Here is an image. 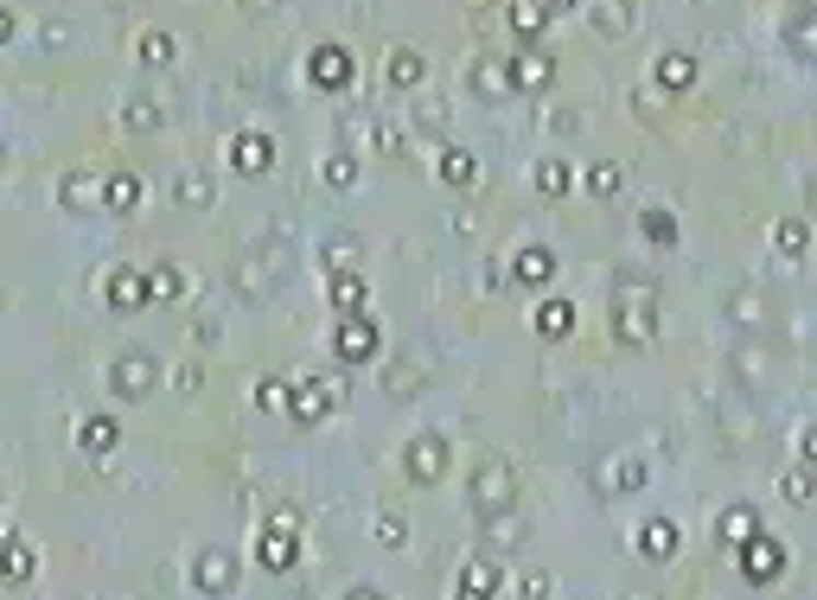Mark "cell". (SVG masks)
I'll return each mask as SVG.
<instances>
[{
	"mask_svg": "<svg viewBox=\"0 0 817 600\" xmlns=\"http://www.w3.org/2000/svg\"><path fill=\"white\" fill-rule=\"evenodd\" d=\"M192 588L223 600L230 588H237V556H230V550H198V563H192Z\"/></svg>",
	"mask_w": 817,
	"mask_h": 600,
	"instance_id": "cell-11",
	"label": "cell"
},
{
	"mask_svg": "<svg viewBox=\"0 0 817 600\" xmlns=\"http://www.w3.org/2000/svg\"><path fill=\"white\" fill-rule=\"evenodd\" d=\"M652 77H658V90H690V83H697V58H690V51H670V58L652 65Z\"/></svg>",
	"mask_w": 817,
	"mask_h": 600,
	"instance_id": "cell-25",
	"label": "cell"
},
{
	"mask_svg": "<svg viewBox=\"0 0 817 600\" xmlns=\"http://www.w3.org/2000/svg\"><path fill=\"white\" fill-rule=\"evenodd\" d=\"M568 326H575V307H568V300H543V307H537V333H568Z\"/></svg>",
	"mask_w": 817,
	"mask_h": 600,
	"instance_id": "cell-40",
	"label": "cell"
},
{
	"mask_svg": "<svg viewBox=\"0 0 817 600\" xmlns=\"http://www.w3.org/2000/svg\"><path fill=\"white\" fill-rule=\"evenodd\" d=\"M148 295L160 300V307H166V300H180V295H186V275H180L173 263H153L148 268Z\"/></svg>",
	"mask_w": 817,
	"mask_h": 600,
	"instance_id": "cell-34",
	"label": "cell"
},
{
	"mask_svg": "<svg viewBox=\"0 0 817 600\" xmlns=\"http://www.w3.org/2000/svg\"><path fill=\"white\" fill-rule=\"evenodd\" d=\"M7 38H13V13H7V7H0V45H7Z\"/></svg>",
	"mask_w": 817,
	"mask_h": 600,
	"instance_id": "cell-52",
	"label": "cell"
},
{
	"mask_svg": "<svg viewBox=\"0 0 817 600\" xmlns=\"http://www.w3.org/2000/svg\"><path fill=\"white\" fill-rule=\"evenodd\" d=\"M812 466H785V473H780V498H785V505H812Z\"/></svg>",
	"mask_w": 817,
	"mask_h": 600,
	"instance_id": "cell-38",
	"label": "cell"
},
{
	"mask_svg": "<svg viewBox=\"0 0 817 600\" xmlns=\"http://www.w3.org/2000/svg\"><path fill=\"white\" fill-rule=\"evenodd\" d=\"M153 383H160V358H153L148 345H128V351H115L110 365H103V390H110L115 403H141Z\"/></svg>",
	"mask_w": 817,
	"mask_h": 600,
	"instance_id": "cell-3",
	"label": "cell"
},
{
	"mask_svg": "<svg viewBox=\"0 0 817 600\" xmlns=\"http://www.w3.org/2000/svg\"><path fill=\"white\" fill-rule=\"evenodd\" d=\"M0 173H7V148H0Z\"/></svg>",
	"mask_w": 817,
	"mask_h": 600,
	"instance_id": "cell-57",
	"label": "cell"
},
{
	"mask_svg": "<svg viewBox=\"0 0 817 600\" xmlns=\"http://www.w3.org/2000/svg\"><path fill=\"white\" fill-rule=\"evenodd\" d=\"M371 141H377L383 153H403V148H408V135L396 128V122H377V128H371Z\"/></svg>",
	"mask_w": 817,
	"mask_h": 600,
	"instance_id": "cell-45",
	"label": "cell"
},
{
	"mask_svg": "<svg viewBox=\"0 0 817 600\" xmlns=\"http://www.w3.org/2000/svg\"><path fill=\"white\" fill-rule=\"evenodd\" d=\"M0 575H7V581H26V575H33V550H26L20 536H0Z\"/></svg>",
	"mask_w": 817,
	"mask_h": 600,
	"instance_id": "cell-35",
	"label": "cell"
},
{
	"mask_svg": "<svg viewBox=\"0 0 817 600\" xmlns=\"http://www.w3.org/2000/svg\"><path fill=\"white\" fill-rule=\"evenodd\" d=\"M600 486L638 492V486H645V460H620V466H600Z\"/></svg>",
	"mask_w": 817,
	"mask_h": 600,
	"instance_id": "cell-37",
	"label": "cell"
},
{
	"mask_svg": "<svg viewBox=\"0 0 817 600\" xmlns=\"http://www.w3.org/2000/svg\"><path fill=\"white\" fill-rule=\"evenodd\" d=\"M320 180H326V186H333V192L358 186V153H352V148H333V153H326V160H320Z\"/></svg>",
	"mask_w": 817,
	"mask_h": 600,
	"instance_id": "cell-29",
	"label": "cell"
},
{
	"mask_svg": "<svg viewBox=\"0 0 817 600\" xmlns=\"http://www.w3.org/2000/svg\"><path fill=\"white\" fill-rule=\"evenodd\" d=\"M295 530H300V518L295 511H281V518H268V530H262V543H256V556H262V568H295V556H300V543H295Z\"/></svg>",
	"mask_w": 817,
	"mask_h": 600,
	"instance_id": "cell-7",
	"label": "cell"
},
{
	"mask_svg": "<svg viewBox=\"0 0 817 600\" xmlns=\"http://www.w3.org/2000/svg\"><path fill=\"white\" fill-rule=\"evenodd\" d=\"M338 403H345V383H338V377H326V383L307 377V383L295 390V403H288V415H295V422H326Z\"/></svg>",
	"mask_w": 817,
	"mask_h": 600,
	"instance_id": "cell-8",
	"label": "cell"
},
{
	"mask_svg": "<svg viewBox=\"0 0 817 600\" xmlns=\"http://www.w3.org/2000/svg\"><path fill=\"white\" fill-rule=\"evenodd\" d=\"M115 122H122L128 135H148V128H160V122H166V103H160V96H128Z\"/></svg>",
	"mask_w": 817,
	"mask_h": 600,
	"instance_id": "cell-18",
	"label": "cell"
},
{
	"mask_svg": "<svg viewBox=\"0 0 817 600\" xmlns=\"http://www.w3.org/2000/svg\"><path fill=\"white\" fill-rule=\"evenodd\" d=\"M371 536L383 543V550H396V543H408V524H403V511H377L371 518Z\"/></svg>",
	"mask_w": 817,
	"mask_h": 600,
	"instance_id": "cell-41",
	"label": "cell"
},
{
	"mask_svg": "<svg viewBox=\"0 0 817 600\" xmlns=\"http://www.w3.org/2000/svg\"><path fill=\"white\" fill-rule=\"evenodd\" d=\"M288 396H295L288 377H262L256 383V409H288Z\"/></svg>",
	"mask_w": 817,
	"mask_h": 600,
	"instance_id": "cell-43",
	"label": "cell"
},
{
	"mask_svg": "<svg viewBox=\"0 0 817 600\" xmlns=\"http://www.w3.org/2000/svg\"><path fill=\"white\" fill-rule=\"evenodd\" d=\"M307 71H313V83H320V90H345V83H352V58H345L338 45H320Z\"/></svg>",
	"mask_w": 817,
	"mask_h": 600,
	"instance_id": "cell-17",
	"label": "cell"
},
{
	"mask_svg": "<svg viewBox=\"0 0 817 600\" xmlns=\"http://www.w3.org/2000/svg\"><path fill=\"white\" fill-rule=\"evenodd\" d=\"M543 595H550V575H543V568L518 575V600H543Z\"/></svg>",
	"mask_w": 817,
	"mask_h": 600,
	"instance_id": "cell-46",
	"label": "cell"
},
{
	"mask_svg": "<svg viewBox=\"0 0 817 600\" xmlns=\"http://www.w3.org/2000/svg\"><path fill=\"white\" fill-rule=\"evenodd\" d=\"M785 45L817 51V7L812 0H792V7H785Z\"/></svg>",
	"mask_w": 817,
	"mask_h": 600,
	"instance_id": "cell-20",
	"label": "cell"
},
{
	"mask_svg": "<svg viewBox=\"0 0 817 600\" xmlns=\"http://www.w3.org/2000/svg\"><path fill=\"white\" fill-rule=\"evenodd\" d=\"M467 90H473L480 103H505V96H518V83H511V51H480V58L467 65Z\"/></svg>",
	"mask_w": 817,
	"mask_h": 600,
	"instance_id": "cell-5",
	"label": "cell"
},
{
	"mask_svg": "<svg viewBox=\"0 0 817 600\" xmlns=\"http://www.w3.org/2000/svg\"><path fill=\"white\" fill-rule=\"evenodd\" d=\"M798 460H805V466L817 473V422L805 428V435H798Z\"/></svg>",
	"mask_w": 817,
	"mask_h": 600,
	"instance_id": "cell-49",
	"label": "cell"
},
{
	"mask_svg": "<svg viewBox=\"0 0 817 600\" xmlns=\"http://www.w3.org/2000/svg\"><path fill=\"white\" fill-rule=\"evenodd\" d=\"M728 313H735V320H760V307H753V295H735V300H728Z\"/></svg>",
	"mask_w": 817,
	"mask_h": 600,
	"instance_id": "cell-50",
	"label": "cell"
},
{
	"mask_svg": "<svg viewBox=\"0 0 817 600\" xmlns=\"http://www.w3.org/2000/svg\"><path fill=\"white\" fill-rule=\"evenodd\" d=\"M595 26L613 33V38H626L632 26H638V7H632V0H595Z\"/></svg>",
	"mask_w": 817,
	"mask_h": 600,
	"instance_id": "cell-24",
	"label": "cell"
},
{
	"mask_svg": "<svg viewBox=\"0 0 817 600\" xmlns=\"http://www.w3.org/2000/svg\"><path fill=\"white\" fill-rule=\"evenodd\" d=\"M383 71H390V83H396V90H415V83H422V77H428V58H422V51H415V45H396V51H390V65H383Z\"/></svg>",
	"mask_w": 817,
	"mask_h": 600,
	"instance_id": "cell-22",
	"label": "cell"
},
{
	"mask_svg": "<svg viewBox=\"0 0 817 600\" xmlns=\"http://www.w3.org/2000/svg\"><path fill=\"white\" fill-rule=\"evenodd\" d=\"M530 186H537V198H568V192H575V166H568L562 153H543L537 173H530Z\"/></svg>",
	"mask_w": 817,
	"mask_h": 600,
	"instance_id": "cell-15",
	"label": "cell"
},
{
	"mask_svg": "<svg viewBox=\"0 0 817 600\" xmlns=\"http://www.w3.org/2000/svg\"><path fill=\"white\" fill-rule=\"evenodd\" d=\"M441 180L453 192H473V180H480V160L467 148H441Z\"/></svg>",
	"mask_w": 817,
	"mask_h": 600,
	"instance_id": "cell-26",
	"label": "cell"
},
{
	"mask_svg": "<svg viewBox=\"0 0 817 600\" xmlns=\"http://www.w3.org/2000/svg\"><path fill=\"white\" fill-rule=\"evenodd\" d=\"M383 383H390V396H403V390H422V371H415V365H390Z\"/></svg>",
	"mask_w": 817,
	"mask_h": 600,
	"instance_id": "cell-44",
	"label": "cell"
},
{
	"mask_svg": "<svg viewBox=\"0 0 817 600\" xmlns=\"http://www.w3.org/2000/svg\"><path fill=\"white\" fill-rule=\"evenodd\" d=\"M135 58H141V65H173V58H180V38L153 33V26H148V33L135 38Z\"/></svg>",
	"mask_w": 817,
	"mask_h": 600,
	"instance_id": "cell-32",
	"label": "cell"
},
{
	"mask_svg": "<svg viewBox=\"0 0 817 600\" xmlns=\"http://www.w3.org/2000/svg\"><path fill=\"white\" fill-rule=\"evenodd\" d=\"M447 466H453V441H447L441 428H422V435L403 441V473L415 486H441Z\"/></svg>",
	"mask_w": 817,
	"mask_h": 600,
	"instance_id": "cell-4",
	"label": "cell"
},
{
	"mask_svg": "<svg viewBox=\"0 0 817 600\" xmlns=\"http://www.w3.org/2000/svg\"><path fill=\"white\" fill-rule=\"evenodd\" d=\"M38 45H45V51H65V45H71V26H65V20H58V26L45 20V26H38Z\"/></svg>",
	"mask_w": 817,
	"mask_h": 600,
	"instance_id": "cell-47",
	"label": "cell"
},
{
	"mask_svg": "<svg viewBox=\"0 0 817 600\" xmlns=\"http://www.w3.org/2000/svg\"><path fill=\"white\" fill-rule=\"evenodd\" d=\"M556 7H575V0H543V13H556Z\"/></svg>",
	"mask_w": 817,
	"mask_h": 600,
	"instance_id": "cell-54",
	"label": "cell"
},
{
	"mask_svg": "<svg viewBox=\"0 0 817 600\" xmlns=\"http://www.w3.org/2000/svg\"><path fill=\"white\" fill-rule=\"evenodd\" d=\"M103 205H110V211H135V205H141V180H135V173H110V180H103Z\"/></svg>",
	"mask_w": 817,
	"mask_h": 600,
	"instance_id": "cell-33",
	"label": "cell"
},
{
	"mask_svg": "<svg viewBox=\"0 0 817 600\" xmlns=\"http://www.w3.org/2000/svg\"><path fill=\"white\" fill-rule=\"evenodd\" d=\"M230 166H237V173H268V166H275V135L237 128V135H230Z\"/></svg>",
	"mask_w": 817,
	"mask_h": 600,
	"instance_id": "cell-12",
	"label": "cell"
},
{
	"mask_svg": "<svg viewBox=\"0 0 817 600\" xmlns=\"http://www.w3.org/2000/svg\"><path fill=\"white\" fill-rule=\"evenodd\" d=\"M58 198H65V211H90V205H103V180L65 173V180H58Z\"/></svg>",
	"mask_w": 817,
	"mask_h": 600,
	"instance_id": "cell-23",
	"label": "cell"
},
{
	"mask_svg": "<svg viewBox=\"0 0 817 600\" xmlns=\"http://www.w3.org/2000/svg\"><path fill=\"white\" fill-rule=\"evenodd\" d=\"M198 383H205V371H198V365H180V371H173V390H180V396H192Z\"/></svg>",
	"mask_w": 817,
	"mask_h": 600,
	"instance_id": "cell-48",
	"label": "cell"
},
{
	"mask_svg": "<svg viewBox=\"0 0 817 600\" xmlns=\"http://www.w3.org/2000/svg\"><path fill=\"white\" fill-rule=\"evenodd\" d=\"M715 536H722V543H735V550H741L747 536H760V511H753V505H735V511H728V518H722V524H715Z\"/></svg>",
	"mask_w": 817,
	"mask_h": 600,
	"instance_id": "cell-31",
	"label": "cell"
},
{
	"mask_svg": "<svg viewBox=\"0 0 817 600\" xmlns=\"http://www.w3.org/2000/svg\"><path fill=\"white\" fill-rule=\"evenodd\" d=\"M638 236H645L652 250H677V218L652 205V211H638Z\"/></svg>",
	"mask_w": 817,
	"mask_h": 600,
	"instance_id": "cell-30",
	"label": "cell"
},
{
	"mask_svg": "<svg viewBox=\"0 0 817 600\" xmlns=\"http://www.w3.org/2000/svg\"><path fill=\"white\" fill-rule=\"evenodd\" d=\"M550 71H556L550 51H537V45H511V83H518V90H543Z\"/></svg>",
	"mask_w": 817,
	"mask_h": 600,
	"instance_id": "cell-14",
	"label": "cell"
},
{
	"mask_svg": "<svg viewBox=\"0 0 817 600\" xmlns=\"http://www.w3.org/2000/svg\"><path fill=\"white\" fill-rule=\"evenodd\" d=\"M741 575H747V581H780V575H785V543H780V536H767V530L747 536V543H741Z\"/></svg>",
	"mask_w": 817,
	"mask_h": 600,
	"instance_id": "cell-9",
	"label": "cell"
},
{
	"mask_svg": "<svg viewBox=\"0 0 817 600\" xmlns=\"http://www.w3.org/2000/svg\"><path fill=\"white\" fill-rule=\"evenodd\" d=\"M345 600H383V588H352Z\"/></svg>",
	"mask_w": 817,
	"mask_h": 600,
	"instance_id": "cell-51",
	"label": "cell"
},
{
	"mask_svg": "<svg viewBox=\"0 0 817 600\" xmlns=\"http://www.w3.org/2000/svg\"><path fill=\"white\" fill-rule=\"evenodd\" d=\"M658 288L645 281V275H620L613 281V300H607V326L620 345H652L658 338Z\"/></svg>",
	"mask_w": 817,
	"mask_h": 600,
	"instance_id": "cell-1",
	"label": "cell"
},
{
	"mask_svg": "<svg viewBox=\"0 0 817 600\" xmlns=\"http://www.w3.org/2000/svg\"><path fill=\"white\" fill-rule=\"evenodd\" d=\"M556 275V256L543 250V243H523L518 263H511V281H523V288H537V281H550Z\"/></svg>",
	"mask_w": 817,
	"mask_h": 600,
	"instance_id": "cell-19",
	"label": "cell"
},
{
	"mask_svg": "<svg viewBox=\"0 0 817 600\" xmlns=\"http://www.w3.org/2000/svg\"><path fill=\"white\" fill-rule=\"evenodd\" d=\"M243 7H250V13H275V0H243Z\"/></svg>",
	"mask_w": 817,
	"mask_h": 600,
	"instance_id": "cell-53",
	"label": "cell"
},
{
	"mask_svg": "<svg viewBox=\"0 0 817 600\" xmlns=\"http://www.w3.org/2000/svg\"><path fill=\"white\" fill-rule=\"evenodd\" d=\"M320 263H326V275H352V268L365 263V256H358V243H352V236H333Z\"/></svg>",
	"mask_w": 817,
	"mask_h": 600,
	"instance_id": "cell-39",
	"label": "cell"
},
{
	"mask_svg": "<svg viewBox=\"0 0 817 600\" xmlns=\"http://www.w3.org/2000/svg\"><path fill=\"white\" fill-rule=\"evenodd\" d=\"M805 192H812V211H817V173H812V180H805Z\"/></svg>",
	"mask_w": 817,
	"mask_h": 600,
	"instance_id": "cell-55",
	"label": "cell"
},
{
	"mask_svg": "<svg viewBox=\"0 0 817 600\" xmlns=\"http://www.w3.org/2000/svg\"><path fill=\"white\" fill-rule=\"evenodd\" d=\"M773 243H780V256H805V250H812L805 218H780V224H773Z\"/></svg>",
	"mask_w": 817,
	"mask_h": 600,
	"instance_id": "cell-36",
	"label": "cell"
},
{
	"mask_svg": "<svg viewBox=\"0 0 817 600\" xmlns=\"http://www.w3.org/2000/svg\"><path fill=\"white\" fill-rule=\"evenodd\" d=\"M620 186H626L620 160H595V166H588V192H620Z\"/></svg>",
	"mask_w": 817,
	"mask_h": 600,
	"instance_id": "cell-42",
	"label": "cell"
},
{
	"mask_svg": "<svg viewBox=\"0 0 817 600\" xmlns=\"http://www.w3.org/2000/svg\"><path fill=\"white\" fill-rule=\"evenodd\" d=\"M352 7H358V13H365V7H371V0H352Z\"/></svg>",
	"mask_w": 817,
	"mask_h": 600,
	"instance_id": "cell-56",
	"label": "cell"
},
{
	"mask_svg": "<svg viewBox=\"0 0 817 600\" xmlns=\"http://www.w3.org/2000/svg\"><path fill=\"white\" fill-rule=\"evenodd\" d=\"M103 300H110V313H141L148 307V268H110V281H103Z\"/></svg>",
	"mask_w": 817,
	"mask_h": 600,
	"instance_id": "cell-10",
	"label": "cell"
},
{
	"mask_svg": "<svg viewBox=\"0 0 817 600\" xmlns=\"http://www.w3.org/2000/svg\"><path fill=\"white\" fill-rule=\"evenodd\" d=\"M505 20H511V33H518L523 45H537V33H543V20H550V13H543V0H511V7H505Z\"/></svg>",
	"mask_w": 817,
	"mask_h": 600,
	"instance_id": "cell-28",
	"label": "cell"
},
{
	"mask_svg": "<svg viewBox=\"0 0 817 600\" xmlns=\"http://www.w3.org/2000/svg\"><path fill=\"white\" fill-rule=\"evenodd\" d=\"M115 441H122L115 415H83V422H77V448H83V453H96V460H103V453H115Z\"/></svg>",
	"mask_w": 817,
	"mask_h": 600,
	"instance_id": "cell-16",
	"label": "cell"
},
{
	"mask_svg": "<svg viewBox=\"0 0 817 600\" xmlns=\"http://www.w3.org/2000/svg\"><path fill=\"white\" fill-rule=\"evenodd\" d=\"M365 300H371V288H365V275H333V313H338V320L365 313Z\"/></svg>",
	"mask_w": 817,
	"mask_h": 600,
	"instance_id": "cell-27",
	"label": "cell"
},
{
	"mask_svg": "<svg viewBox=\"0 0 817 600\" xmlns=\"http://www.w3.org/2000/svg\"><path fill=\"white\" fill-rule=\"evenodd\" d=\"M467 505H473L480 518H498V511H511V505H518V466H511L505 453H485L480 466L467 473Z\"/></svg>",
	"mask_w": 817,
	"mask_h": 600,
	"instance_id": "cell-2",
	"label": "cell"
},
{
	"mask_svg": "<svg viewBox=\"0 0 817 600\" xmlns=\"http://www.w3.org/2000/svg\"><path fill=\"white\" fill-rule=\"evenodd\" d=\"M377 345H383V338H377L371 313H352V320H338V326H333V358H338V365H371Z\"/></svg>",
	"mask_w": 817,
	"mask_h": 600,
	"instance_id": "cell-6",
	"label": "cell"
},
{
	"mask_svg": "<svg viewBox=\"0 0 817 600\" xmlns=\"http://www.w3.org/2000/svg\"><path fill=\"white\" fill-rule=\"evenodd\" d=\"M677 550H683V530L670 524V518H645L638 524V556L645 563H677Z\"/></svg>",
	"mask_w": 817,
	"mask_h": 600,
	"instance_id": "cell-13",
	"label": "cell"
},
{
	"mask_svg": "<svg viewBox=\"0 0 817 600\" xmlns=\"http://www.w3.org/2000/svg\"><path fill=\"white\" fill-rule=\"evenodd\" d=\"M173 198H180L186 211H211V205H218V186H211V180H205L198 166H186V173L173 180Z\"/></svg>",
	"mask_w": 817,
	"mask_h": 600,
	"instance_id": "cell-21",
	"label": "cell"
}]
</instances>
